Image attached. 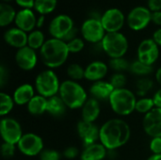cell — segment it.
Here are the masks:
<instances>
[{
  "instance_id": "18",
  "label": "cell",
  "mask_w": 161,
  "mask_h": 160,
  "mask_svg": "<svg viewBox=\"0 0 161 160\" xmlns=\"http://www.w3.org/2000/svg\"><path fill=\"white\" fill-rule=\"evenodd\" d=\"M28 34L18 27L8 28L4 33V41L9 46L20 49L27 45Z\"/></svg>"
},
{
  "instance_id": "44",
  "label": "cell",
  "mask_w": 161,
  "mask_h": 160,
  "mask_svg": "<svg viewBox=\"0 0 161 160\" xmlns=\"http://www.w3.org/2000/svg\"><path fill=\"white\" fill-rule=\"evenodd\" d=\"M152 22L157 25H161V10L152 12Z\"/></svg>"
},
{
  "instance_id": "29",
  "label": "cell",
  "mask_w": 161,
  "mask_h": 160,
  "mask_svg": "<svg viewBox=\"0 0 161 160\" xmlns=\"http://www.w3.org/2000/svg\"><path fill=\"white\" fill-rule=\"evenodd\" d=\"M14 103L13 97L2 91L0 93V115L2 117L8 115L12 110Z\"/></svg>"
},
{
  "instance_id": "41",
  "label": "cell",
  "mask_w": 161,
  "mask_h": 160,
  "mask_svg": "<svg viewBox=\"0 0 161 160\" xmlns=\"http://www.w3.org/2000/svg\"><path fill=\"white\" fill-rule=\"evenodd\" d=\"M8 78V72L4 65H1L0 66V86H1V88H3L6 85Z\"/></svg>"
},
{
  "instance_id": "23",
  "label": "cell",
  "mask_w": 161,
  "mask_h": 160,
  "mask_svg": "<svg viewBox=\"0 0 161 160\" xmlns=\"http://www.w3.org/2000/svg\"><path fill=\"white\" fill-rule=\"evenodd\" d=\"M34 88L30 84H23L19 86L13 92V100L16 105H27L34 97Z\"/></svg>"
},
{
  "instance_id": "47",
  "label": "cell",
  "mask_w": 161,
  "mask_h": 160,
  "mask_svg": "<svg viewBox=\"0 0 161 160\" xmlns=\"http://www.w3.org/2000/svg\"><path fill=\"white\" fill-rule=\"evenodd\" d=\"M44 23H45V15H40L37 18V25H36V27H38V28L42 27Z\"/></svg>"
},
{
  "instance_id": "2",
  "label": "cell",
  "mask_w": 161,
  "mask_h": 160,
  "mask_svg": "<svg viewBox=\"0 0 161 160\" xmlns=\"http://www.w3.org/2000/svg\"><path fill=\"white\" fill-rule=\"evenodd\" d=\"M69 54L67 42L55 38L46 40L40 49V57L42 63L50 69L63 65L66 62Z\"/></svg>"
},
{
  "instance_id": "42",
  "label": "cell",
  "mask_w": 161,
  "mask_h": 160,
  "mask_svg": "<svg viewBox=\"0 0 161 160\" xmlns=\"http://www.w3.org/2000/svg\"><path fill=\"white\" fill-rule=\"evenodd\" d=\"M15 2L19 7L27 9H32L35 5V0H15Z\"/></svg>"
},
{
  "instance_id": "43",
  "label": "cell",
  "mask_w": 161,
  "mask_h": 160,
  "mask_svg": "<svg viewBox=\"0 0 161 160\" xmlns=\"http://www.w3.org/2000/svg\"><path fill=\"white\" fill-rule=\"evenodd\" d=\"M147 5H148L147 8L152 12L161 10V0H148Z\"/></svg>"
},
{
  "instance_id": "22",
  "label": "cell",
  "mask_w": 161,
  "mask_h": 160,
  "mask_svg": "<svg viewBox=\"0 0 161 160\" xmlns=\"http://www.w3.org/2000/svg\"><path fill=\"white\" fill-rule=\"evenodd\" d=\"M107 156V148L100 142L86 146L81 153V160H103Z\"/></svg>"
},
{
  "instance_id": "10",
  "label": "cell",
  "mask_w": 161,
  "mask_h": 160,
  "mask_svg": "<svg viewBox=\"0 0 161 160\" xmlns=\"http://www.w3.org/2000/svg\"><path fill=\"white\" fill-rule=\"evenodd\" d=\"M0 132L4 142L14 145H17V143L24 135L21 124L15 119L10 117H6L1 120Z\"/></svg>"
},
{
  "instance_id": "3",
  "label": "cell",
  "mask_w": 161,
  "mask_h": 160,
  "mask_svg": "<svg viewBox=\"0 0 161 160\" xmlns=\"http://www.w3.org/2000/svg\"><path fill=\"white\" fill-rule=\"evenodd\" d=\"M58 93L66 107L71 109L82 108L88 100L85 89L79 83L71 79L65 80L60 84Z\"/></svg>"
},
{
  "instance_id": "45",
  "label": "cell",
  "mask_w": 161,
  "mask_h": 160,
  "mask_svg": "<svg viewBox=\"0 0 161 160\" xmlns=\"http://www.w3.org/2000/svg\"><path fill=\"white\" fill-rule=\"evenodd\" d=\"M153 100H154V103H155V107L158 108H161V89L158 90L154 94Z\"/></svg>"
},
{
  "instance_id": "36",
  "label": "cell",
  "mask_w": 161,
  "mask_h": 160,
  "mask_svg": "<svg viewBox=\"0 0 161 160\" xmlns=\"http://www.w3.org/2000/svg\"><path fill=\"white\" fill-rule=\"evenodd\" d=\"M67 46L70 53H79L85 46L84 41L80 38H75L67 42Z\"/></svg>"
},
{
  "instance_id": "17",
  "label": "cell",
  "mask_w": 161,
  "mask_h": 160,
  "mask_svg": "<svg viewBox=\"0 0 161 160\" xmlns=\"http://www.w3.org/2000/svg\"><path fill=\"white\" fill-rule=\"evenodd\" d=\"M37 18L32 9L22 8L16 14L14 23L16 27L25 32H31L37 25Z\"/></svg>"
},
{
  "instance_id": "6",
  "label": "cell",
  "mask_w": 161,
  "mask_h": 160,
  "mask_svg": "<svg viewBox=\"0 0 161 160\" xmlns=\"http://www.w3.org/2000/svg\"><path fill=\"white\" fill-rule=\"evenodd\" d=\"M60 84L58 75L53 70H44L41 72L35 79V88L40 95L45 98L56 96L59 92Z\"/></svg>"
},
{
  "instance_id": "5",
  "label": "cell",
  "mask_w": 161,
  "mask_h": 160,
  "mask_svg": "<svg viewBox=\"0 0 161 160\" xmlns=\"http://www.w3.org/2000/svg\"><path fill=\"white\" fill-rule=\"evenodd\" d=\"M103 51L110 58H124L128 50V41L121 32L106 33L101 41Z\"/></svg>"
},
{
  "instance_id": "26",
  "label": "cell",
  "mask_w": 161,
  "mask_h": 160,
  "mask_svg": "<svg viewBox=\"0 0 161 160\" xmlns=\"http://www.w3.org/2000/svg\"><path fill=\"white\" fill-rule=\"evenodd\" d=\"M17 12L14 8L8 3L0 4V25L7 26L12 22H14Z\"/></svg>"
},
{
  "instance_id": "39",
  "label": "cell",
  "mask_w": 161,
  "mask_h": 160,
  "mask_svg": "<svg viewBox=\"0 0 161 160\" xmlns=\"http://www.w3.org/2000/svg\"><path fill=\"white\" fill-rule=\"evenodd\" d=\"M150 149L154 155L161 154V138H152L150 142Z\"/></svg>"
},
{
  "instance_id": "35",
  "label": "cell",
  "mask_w": 161,
  "mask_h": 160,
  "mask_svg": "<svg viewBox=\"0 0 161 160\" xmlns=\"http://www.w3.org/2000/svg\"><path fill=\"white\" fill-rule=\"evenodd\" d=\"M109 82L114 89H123L126 84V77L123 73H116L111 76Z\"/></svg>"
},
{
  "instance_id": "34",
  "label": "cell",
  "mask_w": 161,
  "mask_h": 160,
  "mask_svg": "<svg viewBox=\"0 0 161 160\" xmlns=\"http://www.w3.org/2000/svg\"><path fill=\"white\" fill-rule=\"evenodd\" d=\"M109 66L117 73H122L124 71L129 70L130 63L124 58H110Z\"/></svg>"
},
{
  "instance_id": "30",
  "label": "cell",
  "mask_w": 161,
  "mask_h": 160,
  "mask_svg": "<svg viewBox=\"0 0 161 160\" xmlns=\"http://www.w3.org/2000/svg\"><path fill=\"white\" fill-rule=\"evenodd\" d=\"M129 71L131 73H133L134 74L147 75V74H151L153 72V66L144 64L142 61H140L139 59H137V60L133 61L132 63H130Z\"/></svg>"
},
{
  "instance_id": "37",
  "label": "cell",
  "mask_w": 161,
  "mask_h": 160,
  "mask_svg": "<svg viewBox=\"0 0 161 160\" xmlns=\"http://www.w3.org/2000/svg\"><path fill=\"white\" fill-rule=\"evenodd\" d=\"M60 154L53 149H45L40 154L41 160H60Z\"/></svg>"
},
{
  "instance_id": "14",
  "label": "cell",
  "mask_w": 161,
  "mask_h": 160,
  "mask_svg": "<svg viewBox=\"0 0 161 160\" xmlns=\"http://www.w3.org/2000/svg\"><path fill=\"white\" fill-rule=\"evenodd\" d=\"M142 126L145 133L152 138H161V108H155L144 115Z\"/></svg>"
},
{
  "instance_id": "49",
  "label": "cell",
  "mask_w": 161,
  "mask_h": 160,
  "mask_svg": "<svg viewBox=\"0 0 161 160\" xmlns=\"http://www.w3.org/2000/svg\"><path fill=\"white\" fill-rule=\"evenodd\" d=\"M147 160H161V154L160 155H153Z\"/></svg>"
},
{
  "instance_id": "16",
  "label": "cell",
  "mask_w": 161,
  "mask_h": 160,
  "mask_svg": "<svg viewBox=\"0 0 161 160\" xmlns=\"http://www.w3.org/2000/svg\"><path fill=\"white\" fill-rule=\"evenodd\" d=\"M15 61L18 67L24 71H30L34 69L38 61L36 50L27 45L18 49L15 54Z\"/></svg>"
},
{
  "instance_id": "24",
  "label": "cell",
  "mask_w": 161,
  "mask_h": 160,
  "mask_svg": "<svg viewBox=\"0 0 161 160\" xmlns=\"http://www.w3.org/2000/svg\"><path fill=\"white\" fill-rule=\"evenodd\" d=\"M47 98L42 95H35L26 105L27 110L30 114L38 116L43 114L47 110Z\"/></svg>"
},
{
  "instance_id": "40",
  "label": "cell",
  "mask_w": 161,
  "mask_h": 160,
  "mask_svg": "<svg viewBox=\"0 0 161 160\" xmlns=\"http://www.w3.org/2000/svg\"><path fill=\"white\" fill-rule=\"evenodd\" d=\"M78 154H79L78 149L75 148V147H73V146L66 148V149L64 150V152H63L64 157H65L66 158H68V159H74L75 157H76L78 156Z\"/></svg>"
},
{
  "instance_id": "46",
  "label": "cell",
  "mask_w": 161,
  "mask_h": 160,
  "mask_svg": "<svg viewBox=\"0 0 161 160\" xmlns=\"http://www.w3.org/2000/svg\"><path fill=\"white\" fill-rule=\"evenodd\" d=\"M152 39L155 41V42H156L158 46H161V27L160 28H158V29H157V30L154 32L153 38H152Z\"/></svg>"
},
{
  "instance_id": "48",
  "label": "cell",
  "mask_w": 161,
  "mask_h": 160,
  "mask_svg": "<svg viewBox=\"0 0 161 160\" xmlns=\"http://www.w3.org/2000/svg\"><path fill=\"white\" fill-rule=\"evenodd\" d=\"M156 79H157L158 83L160 85L161 87V67L157 71V73H156Z\"/></svg>"
},
{
  "instance_id": "8",
  "label": "cell",
  "mask_w": 161,
  "mask_h": 160,
  "mask_svg": "<svg viewBox=\"0 0 161 160\" xmlns=\"http://www.w3.org/2000/svg\"><path fill=\"white\" fill-rule=\"evenodd\" d=\"M80 31L85 41L94 44L100 43L107 33L101 21L91 17L83 22Z\"/></svg>"
},
{
  "instance_id": "25",
  "label": "cell",
  "mask_w": 161,
  "mask_h": 160,
  "mask_svg": "<svg viewBox=\"0 0 161 160\" xmlns=\"http://www.w3.org/2000/svg\"><path fill=\"white\" fill-rule=\"evenodd\" d=\"M66 108L67 107L63 100L60 98V96L56 95L51 98H48L46 112H48L50 115L54 117H60L65 113Z\"/></svg>"
},
{
  "instance_id": "4",
  "label": "cell",
  "mask_w": 161,
  "mask_h": 160,
  "mask_svg": "<svg viewBox=\"0 0 161 160\" xmlns=\"http://www.w3.org/2000/svg\"><path fill=\"white\" fill-rule=\"evenodd\" d=\"M111 109L120 116L130 115L136 110V95L126 88L115 89L108 99Z\"/></svg>"
},
{
  "instance_id": "38",
  "label": "cell",
  "mask_w": 161,
  "mask_h": 160,
  "mask_svg": "<svg viewBox=\"0 0 161 160\" xmlns=\"http://www.w3.org/2000/svg\"><path fill=\"white\" fill-rule=\"evenodd\" d=\"M1 154L4 158L8 159L10 157H12L15 154V145L7 143V142H3V144L1 145Z\"/></svg>"
},
{
  "instance_id": "20",
  "label": "cell",
  "mask_w": 161,
  "mask_h": 160,
  "mask_svg": "<svg viewBox=\"0 0 161 160\" xmlns=\"http://www.w3.org/2000/svg\"><path fill=\"white\" fill-rule=\"evenodd\" d=\"M115 89L111 85L110 82L107 81H97L94 82L91 88H90V92L92 96V98L96 100H108L111 93L113 92Z\"/></svg>"
},
{
  "instance_id": "32",
  "label": "cell",
  "mask_w": 161,
  "mask_h": 160,
  "mask_svg": "<svg viewBox=\"0 0 161 160\" xmlns=\"http://www.w3.org/2000/svg\"><path fill=\"white\" fill-rule=\"evenodd\" d=\"M67 74L70 79L74 81L85 78V69L77 63L70 64L67 68Z\"/></svg>"
},
{
  "instance_id": "9",
  "label": "cell",
  "mask_w": 161,
  "mask_h": 160,
  "mask_svg": "<svg viewBox=\"0 0 161 160\" xmlns=\"http://www.w3.org/2000/svg\"><path fill=\"white\" fill-rule=\"evenodd\" d=\"M152 22V11L142 6L135 7L126 17V23L130 29L140 31L144 29Z\"/></svg>"
},
{
  "instance_id": "13",
  "label": "cell",
  "mask_w": 161,
  "mask_h": 160,
  "mask_svg": "<svg viewBox=\"0 0 161 160\" xmlns=\"http://www.w3.org/2000/svg\"><path fill=\"white\" fill-rule=\"evenodd\" d=\"M159 57L158 45L153 39L143 40L138 47V59L144 64L151 65L158 60Z\"/></svg>"
},
{
  "instance_id": "7",
  "label": "cell",
  "mask_w": 161,
  "mask_h": 160,
  "mask_svg": "<svg viewBox=\"0 0 161 160\" xmlns=\"http://www.w3.org/2000/svg\"><path fill=\"white\" fill-rule=\"evenodd\" d=\"M73 19L66 14H59L53 18L48 26V31L52 38L65 41L70 32L75 28Z\"/></svg>"
},
{
  "instance_id": "19",
  "label": "cell",
  "mask_w": 161,
  "mask_h": 160,
  "mask_svg": "<svg viewBox=\"0 0 161 160\" xmlns=\"http://www.w3.org/2000/svg\"><path fill=\"white\" fill-rule=\"evenodd\" d=\"M108 67L103 61H93L85 68V78L89 81L97 82L102 80L108 74Z\"/></svg>"
},
{
  "instance_id": "27",
  "label": "cell",
  "mask_w": 161,
  "mask_h": 160,
  "mask_svg": "<svg viewBox=\"0 0 161 160\" xmlns=\"http://www.w3.org/2000/svg\"><path fill=\"white\" fill-rule=\"evenodd\" d=\"M45 37L42 31L39 29H34L28 34L27 37V46L34 50L41 49L45 42Z\"/></svg>"
},
{
  "instance_id": "50",
  "label": "cell",
  "mask_w": 161,
  "mask_h": 160,
  "mask_svg": "<svg viewBox=\"0 0 161 160\" xmlns=\"http://www.w3.org/2000/svg\"><path fill=\"white\" fill-rule=\"evenodd\" d=\"M2 1H4V3H8V2L11 1V0H2Z\"/></svg>"
},
{
  "instance_id": "15",
  "label": "cell",
  "mask_w": 161,
  "mask_h": 160,
  "mask_svg": "<svg viewBox=\"0 0 161 160\" xmlns=\"http://www.w3.org/2000/svg\"><path fill=\"white\" fill-rule=\"evenodd\" d=\"M77 133L84 147H86L97 142L100 136V128L93 123H88L82 120L77 124Z\"/></svg>"
},
{
  "instance_id": "28",
  "label": "cell",
  "mask_w": 161,
  "mask_h": 160,
  "mask_svg": "<svg viewBox=\"0 0 161 160\" xmlns=\"http://www.w3.org/2000/svg\"><path fill=\"white\" fill-rule=\"evenodd\" d=\"M58 0H35L34 8L40 15H46L55 10Z\"/></svg>"
},
{
  "instance_id": "11",
  "label": "cell",
  "mask_w": 161,
  "mask_h": 160,
  "mask_svg": "<svg viewBox=\"0 0 161 160\" xmlns=\"http://www.w3.org/2000/svg\"><path fill=\"white\" fill-rule=\"evenodd\" d=\"M17 148L22 154L27 157H35L40 155L44 150L43 141L37 134L26 133L23 135L17 143Z\"/></svg>"
},
{
  "instance_id": "12",
  "label": "cell",
  "mask_w": 161,
  "mask_h": 160,
  "mask_svg": "<svg viewBox=\"0 0 161 160\" xmlns=\"http://www.w3.org/2000/svg\"><path fill=\"white\" fill-rule=\"evenodd\" d=\"M125 20L126 19L123 11L116 8L107 9L102 14L100 19L103 27L105 28L107 33L120 32L125 25Z\"/></svg>"
},
{
  "instance_id": "21",
  "label": "cell",
  "mask_w": 161,
  "mask_h": 160,
  "mask_svg": "<svg viewBox=\"0 0 161 160\" xmlns=\"http://www.w3.org/2000/svg\"><path fill=\"white\" fill-rule=\"evenodd\" d=\"M100 103L94 98H90L82 107V120L88 123H93L100 115Z\"/></svg>"
},
{
  "instance_id": "33",
  "label": "cell",
  "mask_w": 161,
  "mask_h": 160,
  "mask_svg": "<svg viewBox=\"0 0 161 160\" xmlns=\"http://www.w3.org/2000/svg\"><path fill=\"white\" fill-rule=\"evenodd\" d=\"M154 82L150 78H141L138 80L136 84V89H137V94L143 97L148 93V91L153 88Z\"/></svg>"
},
{
  "instance_id": "31",
  "label": "cell",
  "mask_w": 161,
  "mask_h": 160,
  "mask_svg": "<svg viewBox=\"0 0 161 160\" xmlns=\"http://www.w3.org/2000/svg\"><path fill=\"white\" fill-rule=\"evenodd\" d=\"M154 108H155V103H154L153 98L142 97V98L137 100L136 111H138L139 113L147 114L148 112H150Z\"/></svg>"
},
{
  "instance_id": "1",
  "label": "cell",
  "mask_w": 161,
  "mask_h": 160,
  "mask_svg": "<svg viewBox=\"0 0 161 160\" xmlns=\"http://www.w3.org/2000/svg\"><path fill=\"white\" fill-rule=\"evenodd\" d=\"M131 130L129 124L122 119H110L100 127V142L107 150H116L129 141Z\"/></svg>"
}]
</instances>
